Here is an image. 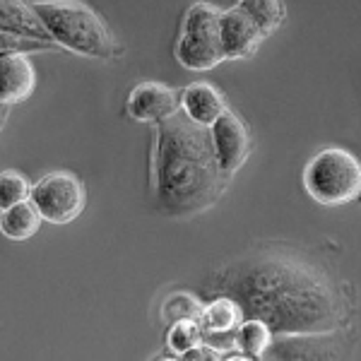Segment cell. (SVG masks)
Returning a JSON list of instances; mask_svg holds the SVG:
<instances>
[{
	"label": "cell",
	"instance_id": "cell-2",
	"mask_svg": "<svg viewBox=\"0 0 361 361\" xmlns=\"http://www.w3.org/2000/svg\"><path fill=\"white\" fill-rule=\"evenodd\" d=\"M152 157L154 197L169 217H193L224 195L226 178L217 166L209 130L185 114L159 121Z\"/></svg>",
	"mask_w": 361,
	"mask_h": 361
},
{
	"label": "cell",
	"instance_id": "cell-5",
	"mask_svg": "<svg viewBox=\"0 0 361 361\" xmlns=\"http://www.w3.org/2000/svg\"><path fill=\"white\" fill-rule=\"evenodd\" d=\"M219 15L222 10L212 3H193L183 15V27L176 42V58L183 68L205 73L224 61L219 42Z\"/></svg>",
	"mask_w": 361,
	"mask_h": 361
},
{
	"label": "cell",
	"instance_id": "cell-18",
	"mask_svg": "<svg viewBox=\"0 0 361 361\" xmlns=\"http://www.w3.org/2000/svg\"><path fill=\"white\" fill-rule=\"evenodd\" d=\"M29 180L20 171H0V209H8L22 200H29Z\"/></svg>",
	"mask_w": 361,
	"mask_h": 361
},
{
	"label": "cell",
	"instance_id": "cell-12",
	"mask_svg": "<svg viewBox=\"0 0 361 361\" xmlns=\"http://www.w3.org/2000/svg\"><path fill=\"white\" fill-rule=\"evenodd\" d=\"M0 32L15 34V37L39 39V42H51L42 20L25 0H0Z\"/></svg>",
	"mask_w": 361,
	"mask_h": 361
},
{
	"label": "cell",
	"instance_id": "cell-7",
	"mask_svg": "<svg viewBox=\"0 0 361 361\" xmlns=\"http://www.w3.org/2000/svg\"><path fill=\"white\" fill-rule=\"evenodd\" d=\"M209 130V142H212V152L217 159L219 171L226 178H231L234 173L246 164L250 154V133L248 126L234 111H226L214 121Z\"/></svg>",
	"mask_w": 361,
	"mask_h": 361
},
{
	"label": "cell",
	"instance_id": "cell-13",
	"mask_svg": "<svg viewBox=\"0 0 361 361\" xmlns=\"http://www.w3.org/2000/svg\"><path fill=\"white\" fill-rule=\"evenodd\" d=\"M42 226V214L37 212L32 200H22L17 205L0 209V231L5 238L13 241H27Z\"/></svg>",
	"mask_w": 361,
	"mask_h": 361
},
{
	"label": "cell",
	"instance_id": "cell-14",
	"mask_svg": "<svg viewBox=\"0 0 361 361\" xmlns=\"http://www.w3.org/2000/svg\"><path fill=\"white\" fill-rule=\"evenodd\" d=\"M243 320V313L241 308L234 299H229V296H219V299H214L212 304L202 308L200 313V328L202 333L207 335H224V333H231V330H236V325Z\"/></svg>",
	"mask_w": 361,
	"mask_h": 361
},
{
	"label": "cell",
	"instance_id": "cell-6",
	"mask_svg": "<svg viewBox=\"0 0 361 361\" xmlns=\"http://www.w3.org/2000/svg\"><path fill=\"white\" fill-rule=\"evenodd\" d=\"M29 200L34 202L42 219L51 224H68L80 217L85 209L87 193L85 185L70 171H51L42 176L29 190Z\"/></svg>",
	"mask_w": 361,
	"mask_h": 361
},
{
	"label": "cell",
	"instance_id": "cell-20",
	"mask_svg": "<svg viewBox=\"0 0 361 361\" xmlns=\"http://www.w3.org/2000/svg\"><path fill=\"white\" fill-rule=\"evenodd\" d=\"M42 51H54V44L0 32V56H5V54H27L29 56V54H42Z\"/></svg>",
	"mask_w": 361,
	"mask_h": 361
},
{
	"label": "cell",
	"instance_id": "cell-8",
	"mask_svg": "<svg viewBox=\"0 0 361 361\" xmlns=\"http://www.w3.org/2000/svg\"><path fill=\"white\" fill-rule=\"evenodd\" d=\"M126 111L140 123H159L180 111V97L173 87L161 82H140L128 97Z\"/></svg>",
	"mask_w": 361,
	"mask_h": 361
},
{
	"label": "cell",
	"instance_id": "cell-4",
	"mask_svg": "<svg viewBox=\"0 0 361 361\" xmlns=\"http://www.w3.org/2000/svg\"><path fill=\"white\" fill-rule=\"evenodd\" d=\"M306 193L320 205H345L361 193L359 159L347 149L328 147L311 157L304 169Z\"/></svg>",
	"mask_w": 361,
	"mask_h": 361
},
{
	"label": "cell",
	"instance_id": "cell-3",
	"mask_svg": "<svg viewBox=\"0 0 361 361\" xmlns=\"http://www.w3.org/2000/svg\"><path fill=\"white\" fill-rule=\"evenodd\" d=\"M32 10L42 20L51 42L85 58L109 61L118 54L111 29L90 5L80 0H42Z\"/></svg>",
	"mask_w": 361,
	"mask_h": 361
},
{
	"label": "cell",
	"instance_id": "cell-19",
	"mask_svg": "<svg viewBox=\"0 0 361 361\" xmlns=\"http://www.w3.org/2000/svg\"><path fill=\"white\" fill-rule=\"evenodd\" d=\"M200 313H202V304L190 294L178 292V294H171L164 301V320H169V323L180 320V318L200 320Z\"/></svg>",
	"mask_w": 361,
	"mask_h": 361
},
{
	"label": "cell",
	"instance_id": "cell-17",
	"mask_svg": "<svg viewBox=\"0 0 361 361\" xmlns=\"http://www.w3.org/2000/svg\"><path fill=\"white\" fill-rule=\"evenodd\" d=\"M205 340V333H202L200 323L193 318H180V320H173L171 330H169V349L173 354H183L188 352L190 347L200 345Z\"/></svg>",
	"mask_w": 361,
	"mask_h": 361
},
{
	"label": "cell",
	"instance_id": "cell-9",
	"mask_svg": "<svg viewBox=\"0 0 361 361\" xmlns=\"http://www.w3.org/2000/svg\"><path fill=\"white\" fill-rule=\"evenodd\" d=\"M260 29L248 20L241 8H229L219 15V42H222L224 61H241L250 58L263 44Z\"/></svg>",
	"mask_w": 361,
	"mask_h": 361
},
{
	"label": "cell",
	"instance_id": "cell-1",
	"mask_svg": "<svg viewBox=\"0 0 361 361\" xmlns=\"http://www.w3.org/2000/svg\"><path fill=\"white\" fill-rule=\"evenodd\" d=\"M219 292L236 301L243 318L263 320L279 335H333L349 313L325 272L287 253L238 260L224 270Z\"/></svg>",
	"mask_w": 361,
	"mask_h": 361
},
{
	"label": "cell",
	"instance_id": "cell-10",
	"mask_svg": "<svg viewBox=\"0 0 361 361\" xmlns=\"http://www.w3.org/2000/svg\"><path fill=\"white\" fill-rule=\"evenodd\" d=\"M37 90V70L27 54L0 56V104L13 106L32 97Z\"/></svg>",
	"mask_w": 361,
	"mask_h": 361
},
{
	"label": "cell",
	"instance_id": "cell-11",
	"mask_svg": "<svg viewBox=\"0 0 361 361\" xmlns=\"http://www.w3.org/2000/svg\"><path fill=\"white\" fill-rule=\"evenodd\" d=\"M180 109L193 123L209 128L226 111V99L222 92L209 82H193L178 92Z\"/></svg>",
	"mask_w": 361,
	"mask_h": 361
},
{
	"label": "cell",
	"instance_id": "cell-15",
	"mask_svg": "<svg viewBox=\"0 0 361 361\" xmlns=\"http://www.w3.org/2000/svg\"><path fill=\"white\" fill-rule=\"evenodd\" d=\"M234 345L238 347V352L248 359H260L267 354V349L272 345V333L263 320L255 318H243L236 325L234 333Z\"/></svg>",
	"mask_w": 361,
	"mask_h": 361
},
{
	"label": "cell",
	"instance_id": "cell-21",
	"mask_svg": "<svg viewBox=\"0 0 361 361\" xmlns=\"http://www.w3.org/2000/svg\"><path fill=\"white\" fill-rule=\"evenodd\" d=\"M8 111H10V106H5V104H0V130H3L5 121H8Z\"/></svg>",
	"mask_w": 361,
	"mask_h": 361
},
{
	"label": "cell",
	"instance_id": "cell-16",
	"mask_svg": "<svg viewBox=\"0 0 361 361\" xmlns=\"http://www.w3.org/2000/svg\"><path fill=\"white\" fill-rule=\"evenodd\" d=\"M236 8L248 15V20L260 29L263 37H270L287 15L282 0H238Z\"/></svg>",
	"mask_w": 361,
	"mask_h": 361
}]
</instances>
